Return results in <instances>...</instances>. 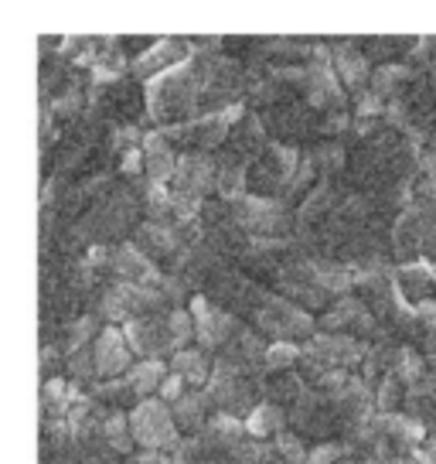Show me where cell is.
I'll use <instances>...</instances> for the list:
<instances>
[{
  "label": "cell",
  "mask_w": 436,
  "mask_h": 464,
  "mask_svg": "<svg viewBox=\"0 0 436 464\" xmlns=\"http://www.w3.org/2000/svg\"><path fill=\"white\" fill-rule=\"evenodd\" d=\"M202 110V62L191 55L177 69L157 75L147 89V116L164 120L167 127L188 123Z\"/></svg>",
  "instance_id": "obj_1"
},
{
  "label": "cell",
  "mask_w": 436,
  "mask_h": 464,
  "mask_svg": "<svg viewBox=\"0 0 436 464\" xmlns=\"http://www.w3.org/2000/svg\"><path fill=\"white\" fill-rule=\"evenodd\" d=\"M297 168H300V150H297V147L270 144L260 158L249 164L246 195H260V198H283L287 188H290Z\"/></svg>",
  "instance_id": "obj_2"
},
{
  "label": "cell",
  "mask_w": 436,
  "mask_h": 464,
  "mask_svg": "<svg viewBox=\"0 0 436 464\" xmlns=\"http://www.w3.org/2000/svg\"><path fill=\"white\" fill-rule=\"evenodd\" d=\"M395 256H433L436 253V205L412 198L403 216L395 218L393 232H389Z\"/></svg>",
  "instance_id": "obj_3"
},
{
  "label": "cell",
  "mask_w": 436,
  "mask_h": 464,
  "mask_svg": "<svg viewBox=\"0 0 436 464\" xmlns=\"http://www.w3.org/2000/svg\"><path fill=\"white\" fill-rule=\"evenodd\" d=\"M130 437L133 444H140L144 450H181V430H177L171 406L164 400H140L130 410Z\"/></svg>",
  "instance_id": "obj_4"
},
{
  "label": "cell",
  "mask_w": 436,
  "mask_h": 464,
  "mask_svg": "<svg viewBox=\"0 0 436 464\" xmlns=\"http://www.w3.org/2000/svg\"><path fill=\"white\" fill-rule=\"evenodd\" d=\"M252 318H256V328L262 334H273L277 342H297V338L310 342L314 328H318V321L310 318L304 307L287 301V297H277V294H266Z\"/></svg>",
  "instance_id": "obj_5"
},
{
  "label": "cell",
  "mask_w": 436,
  "mask_h": 464,
  "mask_svg": "<svg viewBox=\"0 0 436 464\" xmlns=\"http://www.w3.org/2000/svg\"><path fill=\"white\" fill-rule=\"evenodd\" d=\"M331 58V48L324 44H314V58L307 62V79H304V100L310 110H320V113H345V82L337 79V72L327 65Z\"/></svg>",
  "instance_id": "obj_6"
},
{
  "label": "cell",
  "mask_w": 436,
  "mask_h": 464,
  "mask_svg": "<svg viewBox=\"0 0 436 464\" xmlns=\"http://www.w3.org/2000/svg\"><path fill=\"white\" fill-rule=\"evenodd\" d=\"M191 318H194V338H198V348H225L232 342L235 334L242 332V324L235 314L215 307L204 294H194L191 297Z\"/></svg>",
  "instance_id": "obj_7"
},
{
  "label": "cell",
  "mask_w": 436,
  "mask_h": 464,
  "mask_svg": "<svg viewBox=\"0 0 436 464\" xmlns=\"http://www.w3.org/2000/svg\"><path fill=\"white\" fill-rule=\"evenodd\" d=\"M262 120H266L270 137L283 147H300L304 140L318 137V130H320V116H314V110H310V106H300V102L270 110Z\"/></svg>",
  "instance_id": "obj_8"
},
{
  "label": "cell",
  "mask_w": 436,
  "mask_h": 464,
  "mask_svg": "<svg viewBox=\"0 0 436 464\" xmlns=\"http://www.w3.org/2000/svg\"><path fill=\"white\" fill-rule=\"evenodd\" d=\"M123 334H127V342H130L133 355H144V359H164V355H175V342H171L167 314L127 321V324H123Z\"/></svg>",
  "instance_id": "obj_9"
},
{
  "label": "cell",
  "mask_w": 436,
  "mask_h": 464,
  "mask_svg": "<svg viewBox=\"0 0 436 464\" xmlns=\"http://www.w3.org/2000/svg\"><path fill=\"white\" fill-rule=\"evenodd\" d=\"M92 355H96V376L100 379H119L127 376L133 369V348L127 342V334L113 328V324H106L100 332V338L92 342Z\"/></svg>",
  "instance_id": "obj_10"
},
{
  "label": "cell",
  "mask_w": 436,
  "mask_h": 464,
  "mask_svg": "<svg viewBox=\"0 0 436 464\" xmlns=\"http://www.w3.org/2000/svg\"><path fill=\"white\" fill-rule=\"evenodd\" d=\"M175 188L191 191V195H215L218 191V158L204 154V150H188L177 158V174H175Z\"/></svg>",
  "instance_id": "obj_11"
},
{
  "label": "cell",
  "mask_w": 436,
  "mask_h": 464,
  "mask_svg": "<svg viewBox=\"0 0 436 464\" xmlns=\"http://www.w3.org/2000/svg\"><path fill=\"white\" fill-rule=\"evenodd\" d=\"M133 246L147 253L150 260H164L171 263L185 253V243H181V232L171 222H140L137 232H133Z\"/></svg>",
  "instance_id": "obj_12"
},
{
  "label": "cell",
  "mask_w": 436,
  "mask_h": 464,
  "mask_svg": "<svg viewBox=\"0 0 436 464\" xmlns=\"http://www.w3.org/2000/svg\"><path fill=\"white\" fill-rule=\"evenodd\" d=\"M109 274L117 276V284H137V287H160V266L147 253L127 243V246L113 249V266H109Z\"/></svg>",
  "instance_id": "obj_13"
},
{
  "label": "cell",
  "mask_w": 436,
  "mask_h": 464,
  "mask_svg": "<svg viewBox=\"0 0 436 464\" xmlns=\"http://www.w3.org/2000/svg\"><path fill=\"white\" fill-rule=\"evenodd\" d=\"M191 55H194V48H191L188 42H181V38H160L147 55H140L133 62L130 72L137 75V79L164 75V72H171V69H177L181 62H188Z\"/></svg>",
  "instance_id": "obj_14"
},
{
  "label": "cell",
  "mask_w": 436,
  "mask_h": 464,
  "mask_svg": "<svg viewBox=\"0 0 436 464\" xmlns=\"http://www.w3.org/2000/svg\"><path fill=\"white\" fill-rule=\"evenodd\" d=\"M331 58H335L337 79L348 89H355V96L365 92V82L372 79V58L365 55L362 42H337L331 44Z\"/></svg>",
  "instance_id": "obj_15"
},
{
  "label": "cell",
  "mask_w": 436,
  "mask_h": 464,
  "mask_svg": "<svg viewBox=\"0 0 436 464\" xmlns=\"http://www.w3.org/2000/svg\"><path fill=\"white\" fill-rule=\"evenodd\" d=\"M270 144H273V140H270V130H266V120L256 113H246L235 123V130H232V137H229V147H225V150L252 164Z\"/></svg>",
  "instance_id": "obj_16"
},
{
  "label": "cell",
  "mask_w": 436,
  "mask_h": 464,
  "mask_svg": "<svg viewBox=\"0 0 436 464\" xmlns=\"http://www.w3.org/2000/svg\"><path fill=\"white\" fill-rule=\"evenodd\" d=\"M395 287H399V294L406 297L409 304L420 307L436 294V270L422 260H409L395 270Z\"/></svg>",
  "instance_id": "obj_17"
},
{
  "label": "cell",
  "mask_w": 436,
  "mask_h": 464,
  "mask_svg": "<svg viewBox=\"0 0 436 464\" xmlns=\"http://www.w3.org/2000/svg\"><path fill=\"white\" fill-rule=\"evenodd\" d=\"M177 158L175 154V144L164 137V130H154L144 137V160H147V178L150 181H167V178H175L177 174Z\"/></svg>",
  "instance_id": "obj_18"
},
{
  "label": "cell",
  "mask_w": 436,
  "mask_h": 464,
  "mask_svg": "<svg viewBox=\"0 0 436 464\" xmlns=\"http://www.w3.org/2000/svg\"><path fill=\"white\" fill-rule=\"evenodd\" d=\"M375 423L378 430H382V437L389 440V448H399V450L420 448L422 437H426V427L420 420H412L409 413H378Z\"/></svg>",
  "instance_id": "obj_19"
},
{
  "label": "cell",
  "mask_w": 436,
  "mask_h": 464,
  "mask_svg": "<svg viewBox=\"0 0 436 464\" xmlns=\"http://www.w3.org/2000/svg\"><path fill=\"white\" fill-rule=\"evenodd\" d=\"M208 406H212V400H208V392L204 390H188L181 400H177L175 406H171V417H175L177 430L181 434H202L204 427H208Z\"/></svg>",
  "instance_id": "obj_20"
},
{
  "label": "cell",
  "mask_w": 436,
  "mask_h": 464,
  "mask_svg": "<svg viewBox=\"0 0 436 464\" xmlns=\"http://www.w3.org/2000/svg\"><path fill=\"white\" fill-rule=\"evenodd\" d=\"M171 372L188 382L191 390H202L212 382V372H215V362L208 359V352L204 348H185V352H177L171 355Z\"/></svg>",
  "instance_id": "obj_21"
},
{
  "label": "cell",
  "mask_w": 436,
  "mask_h": 464,
  "mask_svg": "<svg viewBox=\"0 0 436 464\" xmlns=\"http://www.w3.org/2000/svg\"><path fill=\"white\" fill-rule=\"evenodd\" d=\"M287 423H290V413H287L283 406L262 400V403L246 417V434L252 437V440H266V437L283 434V430H287Z\"/></svg>",
  "instance_id": "obj_22"
},
{
  "label": "cell",
  "mask_w": 436,
  "mask_h": 464,
  "mask_svg": "<svg viewBox=\"0 0 436 464\" xmlns=\"http://www.w3.org/2000/svg\"><path fill=\"white\" fill-rule=\"evenodd\" d=\"M416 79H420L416 69L406 65V62H399V65H378L375 75H372V89H375L382 100H385V96L395 100V96H403Z\"/></svg>",
  "instance_id": "obj_23"
},
{
  "label": "cell",
  "mask_w": 436,
  "mask_h": 464,
  "mask_svg": "<svg viewBox=\"0 0 436 464\" xmlns=\"http://www.w3.org/2000/svg\"><path fill=\"white\" fill-rule=\"evenodd\" d=\"M123 379L130 382V390L140 400H150V392H157L160 382L167 379V362L164 359H140V362H133V369Z\"/></svg>",
  "instance_id": "obj_24"
},
{
  "label": "cell",
  "mask_w": 436,
  "mask_h": 464,
  "mask_svg": "<svg viewBox=\"0 0 436 464\" xmlns=\"http://www.w3.org/2000/svg\"><path fill=\"white\" fill-rule=\"evenodd\" d=\"M262 392H270V403H300L304 400V392H307V379L300 376V372H280V376H270L266 379V390Z\"/></svg>",
  "instance_id": "obj_25"
},
{
  "label": "cell",
  "mask_w": 436,
  "mask_h": 464,
  "mask_svg": "<svg viewBox=\"0 0 436 464\" xmlns=\"http://www.w3.org/2000/svg\"><path fill=\"white\" fill-rule=\"evenodd\" d=\"M307 154H310V160H314L318 174H324V178L341 174L345 168H348V150H345L341 140H320V144H314V150H307Z\"/></svg>",
  "instance_id": "obj_26"
},
{
  "label": "cell",
  "mask_w": 436,
  "mask_h": 464,
  "mask_svg": "<svg viewBox=\"0 0 436 464\" xmlns=\"http://www.w3.org/2000/svg\"><path fill=\"white\" fill-rule=\"evenodd\" d=\"M393 376L399 379V382H403L406 390H412L416 382H422V379L430 376V372H426V359H422L416 348L403 345V348H399V355H395Z\"/></svg>",
  "instance_id": "obj_27"
},
{
  "label": "cell",
  "mask_w": 436,
  "mask_h": 464,
  "mask_svg": "<svg viewBox=\"0 0 436 464\" xmlns=\"http://www.w3.org/2000/svg\"><path fill=\"white\" fill-rule=\"evenodd\" d=\"M100 318L96 314H79V318L65 328V355H72V352H79V348H89V342H96L100 338Z\"/></svg>",
  "instance_id": "obj_28"
},
{
  "label": "cell",
  "mask_w": 436,
  "mask_h": 464,
  "mask_svg": "<svg viewBox=\"0 0 436 464\" xmlns=\"http://www.w3.org/2000/svg\"><path fill=\"white\" fill-rule=\"evenodd\" d=\"M140 202H144L147 222H167V216H175L171 191L164 188L160 181H147V188H144V195H140Z\"/></svg>",
  "instance_id": "obj_29"
},
{
  "label": "cell",
  "mask_w": 436,
  "mask_h": 464,
  "mask_svg": "<svg viewBox=\"0 0 436 464\" xmlns=\"http://www.w3.org/2000/svg\"><path fill=\"white\" fill-rule=\"evenodd\" d=\"M82 106H86V89H82V79L75 75L72 82L55 96L52 113L62 116V120H79V116H82Z\"/></svg>",
  "instance_id": "obj_30"
},
{
  "label": "cell",
  "mask_w": 436,
  "mask_h": 464,
  "mask_svg": "<svg viewBox=\"0 0 436 464\" xmlns=\"http://www.w3.org/2000/svg\"><path fill=\"white\" fill-rule=\"evenodd\" d=\"M300 365V345L297 342H273L266 352V372L280 376V372H297Z\"/></svg>",
  "instance_id": "obj_31"
},
{
  "label": "cell",
  "mask_w": 436,
  "mask_h": 464,
  "mask_svg": "<svg viewBox=\"0 0 436 464\" xmlns=\"http://www.w3.org/2000/svg\"><path fill=\"white\" fill-rule=\"evenodd\" d=\"M92 400H96V403H109V410H119V406L133 403V400H140V396L130 390L127 379H109V382L92 386Z\"/></svg>",
  "instance_id": "obj_32"
},
{
  "label": "cell",
  "mask_w": 436,
  "mask_h": 464,
  "mask_svg": "<svg viewBox=\"0 0 436 464\" xmlns=\"http://www.w3.org/2000/svg\"><path fill=\"white\" fill-rule=\"evenodd\" d=\"M167 328H171V342H175V355L191 348V338H194V318H191L188 307H175L167 311Z\"/></svg>",
  "instance_id": "obj_33"
},
{
  "label": "cell",
  "mask_w": 436,
  "mask_h": 464,
  "mask_svg": "<svg viewBox=\"0 0 436 464\" xmlns=\"http://www.w3.org/2000/svg\"><path fill=\"white\" fill-rule=\"evenodd\" d=\"M406 403V386L399 382L395 376H385L375 386V406L378 413H395V406Z\"/></svg>",
  "instance_id": "obj_34"
},
{
  "label": "cell",
  "mask_w": 436,
  "mask_h": 464,
  "mask_svg": "<svg viewBox=\"0 0 436 464\" xmlns=\"http://www.w3.org/2000/svg\"><path fill=\"white\" fill-rule=\"evenodd\" d=\"M273 448H277V454L287 464H307V454H310L304 437L297 434V430H283L280 437H273Z\"/></svg>",
  "instance_id": "obj_35"
},
{
  "label": "cell",
  "mask_w": 436,
  "mask_h": 464,
  "mask_svg": "<svg viewBox=\"0 0 436 464\" xmlns=\"http://www.w3.org/2000/svg\"><path fill=\"white\" fill-rule=\"evenodd\" d=\"M171 205H175V218L177 222H202V212H204V198L198 195H191V191H171Z\"/></svg>",
  "instance_id": "obj_36"
},
{
  "label": "cell",
  "mask_w": 436,
  "mask_h": 464,
  "mask_svg": "<svg viewBox=\"0 0 436 464\" xmlns=\"http://www.w3.org/2000/svg\"><path fill=\"white\" fill-rule=\"evenodd\" d=\"M65 369L72 376V386L89 382V379L96 376V355H92V348H79L72 355H65Z\"/></svg>",
  "instance_id": "obj_37"
},
{
  "label": "cell",
  "mask_w": 436,
  "mask_h": 464,
  "mask_svg": "<svg viewBox=\"0 0 436 464\" xmlns=\"http://www.w3.org/2000/svg\"><path fill=\"white\" fill-rule=\"evenodd\" d=\"M385 106L389 102L378 96L375 89H365L355 96V120H382L385 116Z\"/></svg>",
  "instance_id": "obj_38"
},
{
  "label": "cell",
  "mask_w": 436,
  "mask_h": 464,
  "mask_svg": "<svg viewBox=\"0 0 436 464\" xmlns=\"http://www.w3.org/2000/svg\"><path fill=\"white\" fill-rule=\"evenodd\" d=\"M345 454H351L345 440H324V444H314V450L307 454V464H337Z\"/></svg>",
  "instance_id": "obj_39"
},
{
  "label": "cell",
  "mask_w": 436,
  "mask_h": 464,
  "mask_svg": "<svg viewBox=\"0 0 436 464\" xmlns=\"http://www.w3.org/2000/svg\"><path fill=\"white\" fill-rule=\"evenodd\" d=\"M185 386H188V382H185V379L177 376V372H167V379H164V382H160V400H164V403H171L175 406L177 400H181V396H185Z\"/></svg>",
  "instance_id": "obj_40"
},
{
  "label": "cell",
  "mask_w": 436,
  "mask_h": 464,
  "mask_svg": "<svg viewBox=\"0 0 436 464\" xmlns=\"http://www.w3.org/2000/svg\"><path fill=\"white\" fill-rule=\"evenodd\" d=\"M119 171L127 174V178H137L140 171H147V160H144V150H127L123 158H119Z\"/></svg>",
  "instance_id": "obj_41"
},
{
  "label": "cell",
  "mask_w": 436,
  "mask_h": 464,
  "mask_svg": "<svg viewBox=\"0 0 436 464\" xmlns=\"http://www.w3.org/2000/svg\"><path fill=\"white\" fill-rule=\"evenodd\" d=\"M59 362H62V352L55 345H42V379L48 382L52 379V372L59 369Z\"/></svg>",
  "instance_id": "obj_42"
},
{
  "label": "cell",
  "mask_w": 436,
  "mask_h": 464,
  "mask_svg": "<svg viewBox=\"0 0 436 464\" xmlns=\"http://www.w3.org/2000/svg\"><path fill=\"white\" fill-rule=\"evenodd\" d=\"M133 464H175V458H167L164 450H140L130 458Z\"/></svg>",
  "instance_id": "obj_43"
},
{
  "label": "cell",
  "mask_w": 436,
  "mask_h": 464,
  "mask_svg": "<svg viewBox=\"0 0 436 464\" xmlns=\"http://www.w3.org/2000/svg\"><path fill=\"white\" fill-rule=\"evenodd\" d=\"M385 464H422L420 458H409V454H399V458H393V461H385Z\"/></svg>",
  "instance_id": "obj_44"
}]
</instances>
